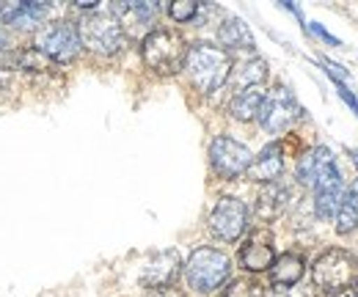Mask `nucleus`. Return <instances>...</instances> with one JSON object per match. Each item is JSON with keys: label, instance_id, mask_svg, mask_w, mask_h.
Masks as SVG:
<instances>
[{"label": "nucleus", "instance_id": "obj_4", "mask_svg": "<svg viewBox=\"0 0 358 297\" xmlns=\"http://www.w3.org/2000/svg\"><path fill=\"white\" fill-rule=\"evenodd\" d=\"M141 55H143V64L149 69H155L157 75H177L185 66L187 47H185L179 34L166 31V28H155L141 42Z\"/></svg>", "mask_w": 358, "mask_h": 297}, {"label": "nucleus", "instance_id": "obj_9", "mask_svg": "<svg viewBox=\"0 0 358 297\" xmlns=\"http://www.w3.org/2000/svg\"><path fill=\"white\" fill-rule=\"evenodd\" d=\"M251 160H254V154L248 152V146H243L240 140H234L229 135H218L210 143V163H213L215 173L224 179H234V176L245 173Z\"/></svg>", "mask_w": 358, "mask_h": 297}, {"label": "nucleus", "instance_id": "obj_27", "mask_svg": "<svg viewBox=\"0 0 358 297\" xmlns=\"http://www.w3.org/2000/svg\"><path fill=\"white\" fill-rule=\"evenodd\" d=\"M336 91H339V96H342V99H345V102L353 108V113L358 116V96L350 91V85H336Z\"/></svg>", "mask_w": 358, "mask_h": 297}, {"label": "nucleus", "instance_id": "obj_3", "mask_svg": "<svg viewBox=\"0 0 358 297\" xmlns=\"http://www.w3.org/2000/svg\"><path fill=\"white\" fill-rule=\"evenodd\" d=\"M356 281V256L345 248H331L312 264V284L328 297L350 289Z\"/></svg>", "mask_w": 358, "mask_h": 297}, {"label": "nucleus", "instance_id": "obj_25", "mask_svg": "<svg viewBox=\"0 0 358 297\" xmlns=\"http://www.w3.org/2000/svg\"><path fill=\"white\" fill-rule=\"evenodd\" d=\"M226 297H265V292H262V287L254 284V281H234V284L229 287Z\"/></svg>", "mask_w": 358, "mask_h": 297}, {"label": "nucleus", "instance_id": "obj_8", "mask_svg": "<svg viewBox=\"0 0 358 297\" xmlns=\"http://www.w3.org/2000/svg\"><path fill=\"white\" fill-rule=\"evenodd\" d=\"M248 229V210L240 198H218V204L210 212V231L224 240V242H237L243 231Z\"/></svg>", "mask_w": 358, "mask_h": 297}, {"label": "nucleus", "instance_id": "obj_15", "mask_svg": "<svg viewBox=\"0 0 358 297\" xmlns=\"http://www.w3.org/2000/svg\"><path fill=\"white\" fill-rule=\"evenodd\" d=\"M303 270H306V261H303V256L301 254L275 256V261H273V267H270L273 287H278V289L298 287V281L303 278Z\"/></svg>", "mask_w": 358, "mask_h": 297}, {"label": "nucleus", "instance_id": "obj_33", "mask_svg": "<svg viewBox=\"0 0 358 297\" xmlns=\"http://www.w3.org/2000/svg\"><path fill=\"white\" fill-rule=\"evenodd\" d=\"M336 297H353V292H350V289H348V292H342V295H336Z\"/></svg>", "mask_w": 358, "mask_h": 297}, {"label": "nucleus", "instance_id": "obj_28", "mask_svg": "<svg viewBox=\"0 0 358 297\" xmlns=\"http://www.w3.org/2000/svg\"><path fill=\"white\" fill-rule=\"evenodd\" d=\"M146 297H185L179 292L177 287L171 284V287H157V289H149V295Z\"/></svg>", "mask_w": 358, "mask_h": 297}, {"label": "nucleus", "instance_id": "obj_17", "mask_svg": "<svg viewBox=\"0 0 358 297\" xmlns=\"http://www.w3.org/2000/svg\"><path fill=\"white\" fill-rule=\"evenodd\" d=\"M287 201H289V187L281 184V182H270L262 187L259 198H257V215L268 223V220H275L278 215H284L287 210Z\"/></svg>", "mask_w": 358, "mask_h": 297}, {"label": "nucleus", "instance_id": "obj_16", "mask_svg": "<svg viewBox=\"0 0 358 297\" xmlns=\"http://www.w3.org/2000/svg\"><path fill=\"white\" fill-rule=\"evenodd\" d=\"M331 163H336V160H334V152H331L328 146H314L312 152H306V154L298 160L295 179H298L301 184H306V187H314V182H317L320 171L328 168Z\"/></svg>", "mask_w": 358, "mask_h": 297}, {"label": "nucleus", "instance_id": "obj_18", "mask_svg": "<svg viewBox=\"0 0 358 297\" xmlns=\"http://www.w3.org/2000/svg\"><path fill=\"white\" fill-rule=\"evenodd\" d=\"M218 42L224 44V50H254L257 42H254V34L251 28L245 25V20L240 17H226L224 25L218 28Z\"/></svg>", "mask_w": 358, "mask_h": 297}, {"label": "nucleus", "instance_id": "obj_14", "mask_svg": "<svg viewBox=\"0 0 358 297\" xmlns=\"http://www.w3.org/2000/svg\"><path fill=\"white\" fill-rule=\"evenodd\" d=\"M50 14V6L47 3H14V6H3L0 8V17L8 28H20V31H28V28H39L45 22V17Z\"/></svg>", "mask_w": 358, "mask_h": 297}, {"label": "nucleus", "instance_id": "obj_24", "mask_svg": "<svg viewBox=\"0 0 358 297\" xmlns=\"http://www.w3.org/2000/svg\"><path fill=\"white\" fill-rule=\"evenodd\" d=\"M320 66H322V72L334 80V85H350V72L345 69V66H339V64H334V61H328V58H322L320 61Z\"/></svg>", "mask_w": 358, "mask_h": 297}, {"label": "nucleus", "instance_id": "obj_29", "mask_svg": "<svg viewBox=\"0 0 358 297\" xmlns=\"http://www.w3.org/2000/svg\"><path fill=\"white\" fill-rule=\"evenodd\" d=\"M268 297H309V295H303L301 289H295V287H289V289H275L273 295Z\"/></svg>", "mask_w": 358, "mask_h": 297}, {"label": "nucleus", "instance_id": "obj_30", "mask_svg": "<svg viewBox=\"0 0 358 297\" xmlns=\"http://www.w3.org/2000/svg\"><path fill=\"white\" fill-rule=\"evenodd\" d=\"M6 44H8V36H6V31H3V28H0V52H3V50H6Z\"/></svg>", "mask_w": 358, "mask_h": 297}, {"label": "nucleus", "instance_id": "obj_22", "mask_svg": "<svg viewBox=\"0 0 358 297\" xmlns=\"http://www.w3.org/2000/svg\"><path fill=\"white\" fill-rule=\"evenodd\" d=\"M336 234H350L358 229V190H345L336 210Z\"/></svg>", "mask_w": 358, "mask_h": 297}, {"label": "nucleus", "instance_id": "obj_1", "mask_svg": "<svg viewBox=\"0 0 358 297\" xmlns=\"http://www.w3.org/2000/svg\"><path fill=\"white\" fill-rule=\"evenodd\" d=\"M190 78V83L196 85L201 94H213L229 80L231 75V55L224 47L207 42H196L193 47H187L185 55V66H182Z\"/></svg>", "mask_w": 358, "mask_h": 297}, {"label": "nucleus", "instance_id": "obj_23", "mask_svg": "<svg viewBox=\"0 0 358 297\" xmlns=\"http://www.w3.org/2000/svg\"><path fill=\"white\" fill-rule=\"evenodd\" d=\"M199 11H201V6L193 3V0H177V3L169 6V17L174 22H190V20L199 17Z\"/></svg>", "mask_w": 358, "mask_h": 297}, {"label": "nucleus", "instance_id": "obj_11", "mask_svg": "<svg viewBox=\"0 0 358 297\" xmlns=\"http://www.w3.org/2000/svg\"><path fill=\"white\" fill-rule=\"evenodd\" d=\"M342 196H345L342 173L336 168V163H331L328 168L320 171L317 182H314V212H317V217H322V220L334 217L339 210Z\"/></svg>", "mask_w": 358, "mask_h": 297}, {"label": "nucleus", "instance_id": "obj_7", "mask_svg": "<svg viewBox=\"0 0 358 297\" xmlns=\"http://www.w3.org/2000/svg\"><path fill=\"white\" fill-rule=\"evenodd\" d=\"M301 105L295 99V94L287 88V85H278L265 94L262 99V108H259V124L270 135H281L284 129H289L298 119H301Z\"/></svg>", "mask_w": 358, "mask_h": 297}, {"label": "nucleus", "instance_id": "obj_21", "mask_svg": "<svg viewBox=\"0 0 358 297\" xmlns=\"http://www.w3.org/2000/svg\"><path fill=\"white\" fill-rule=\"evenodd\" d=\"M265 80H268V64L262 58H251L234 75V94L245 91V88H262Z\"/></svg>", "mask_w": 358, "mask_h": 297}, {"label": "nucleus", "instance_id": "obj_6", "mask_svg": "<svg viewBox=\"0 0 358 297\" xmlns=\"http://www.w3.org/2000/svg\"><path fill=\"white\" fill-rule=\"evenodd\" d=\"M78 34H80V44L89 47L91 52H99V55H116L127 42L119 20L113 14H105V11L86 14L78 25Z\"/></svg>", "mask_w": 358, "mask_h": 297}, {"label": "nucleus", "instance_id": "obj_13", "mask_svg": "<svg viewBox=\"0 0 358 297\" xmlns=\"http://www.w3.org/2000/svg\"><path fill=\"white\" fill-rule=\"evenodd\" d=\"M284 173V152H281V143H268L245 171V176L251 182H259V184H270V182H278Z\"/></svg>", "mask_w": 358, "mask_h": 297}, {"label": "nucleus", "instance_id": "obj_31", "mask_svg": "<svg viewBox=\"0 0 358 297\" xmlns=\"http://www.w3.org/2000/svg\"><path fill=\"white\" fill-rule=\"evenodd\" d=\"M350 157L356 160V166H358V149H353V152H350Z\"/></svg>", "mask_w": 358, "mask_h": 297}, {"label": "nucleus", "instance_id": "obj_5", "mask_svg": "<svg viewBox=\"0 0 358 297\" xmlns=\"http://www.w3.org/2000/svg\"><path fill=\"white\" fill-rule=\"evenodd\" d=\"M80 34H78V25L69 22V20H55V22H47L42 25L36 34H34V50L39 55H45L55 64H69L80 55Z\"/></svg>", "mask_w": 358, "mask_h": 297}, {"label": "nucleus", "instance_id": "obj_32", "mask_svg": "<svg viewBox=\"0 0 358 297\" xmlns=\"http://www.w3.org/2000/svg\"><path fill=\"white\" fill-rule=\"evenodd\" d=\"M353 297H358V278H356V284H353Z\"/></svg>", "mask_w": 358, "mask_h": 297}, {"label": "nucleus", "instance_id": "obj_26", "mask_svg": "<svg viewBox=\"0 0 358 297\" xmlns=\"http://www.w3.org/2000/svg\"><path fill=\"white\" fill-rule=\"evenodd\" d=\"M309 31H312L314 36H320V39H322L325 44H331V47H339V44H342L339 39H336V36H334V34H328V31H325L320 22H309Z\"/></svg>", "mask_w": 358, "mask_h": 297}, {"label": "nucleus", "instance_id": "obj_10", "mask_svg": "<svg viewBox=\"0 0 358 297\" xmlns=\"http://www.w3.org/2000/svg\"><path fill=\"white\" fill-rule=\"evenodd\" d=\"M113 17L119 20L124 36L130 34L135 39H146L155 28V17H157V6L155 3H143V0H130V3H116L113 6Z\"/></svg>", "mask_w": 358, "mask_h": 297}, {"label": "nucleus", "instance_id": "obj_19", "mask_svg": "<svg viewBox=\"0 0 358 297\" xmlns=\"http://www.w3.org/2000/svg\"><path fill=\"white\" fill-rule=\"evenodd\" d=\"M237 261H240V267L248 270V273H265V270L273 267V261H275V251H273L270 242L248 240V242L240 248Z\"/></svg>", "mask_w": 358, "mask_h": 297}, {"label": "nucleus", "instance_id": "obj_2", "mask_svg": "<svg viewBox=\"0 0 358 297\" xmlns=\"http://www.w3.org/2000/svg\"><path fill=\"white\" fill-rule=\"evenodd\" d=\"M231 275V261L224 251L218 248H196L193 254L187 256V264H185V278L190 284V289L201 292V295H210L215 289H221Z\"/></svg>", "mask_w": 358, "mask_h": 297}, {"label": "nucleus", "instance_id": "obj_12", "mask_svg": "<svg viewBox=\"0 0 358 297\" xmlns=\"http://www.w3.org/2000/svg\"><path fill=\"white\" fill-rule=\"evenodd\" d=\"M179 267H182V261H179L177 251H160V254H155L146 261V267L141 273V284L149 287V289L171 287L174 278L179 275Z\"/></svg>", "mask_w": 358, "mask_h": 297}, {"label": "nucleus", "instance_id": "obj_20", "mask_svg": "<svg viewBox=\"0 0 358 297\" xmlns=\"http://www.w3.org/2000/svg\"><path fill=\"white\" fill-rule=\"evenodd\" d=\"M262 99H265V91L262 88H245V91H237L229 102V113L237 119V122H251L259 116V108H262Z\"/></svg>", "mask_w": 358, "mask_h": 297}]
</instances>
